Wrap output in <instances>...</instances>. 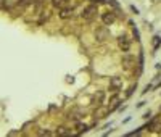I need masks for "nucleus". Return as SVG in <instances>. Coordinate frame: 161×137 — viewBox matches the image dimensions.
Returning a JSON list of instances; mask_svg holds the SVG:
<instances>
[{
  "label": "nucleus",
  "instance_id": "1",
  "mask_svg": "<svg viewBox=\"0 0 161 137\" xmlns=\"http://www.w3.org/2000/svg\"><path fill=\"white\" fill-rule=\"evenodd\" d=\"M97 15H98V5L97 3H92V2H89L79 13V16L84 21H93L97 18Z\"/></svg>",
  "mask_w": 161,
  "mask_h": 137
},
{
  "label": "nucleus",
  "instance_id": "2",
  "mask_svg": "<svg viewBox=\"0 0 161 137\" xmlns=\"http://www.w3.org/2000/svg\"><path fill=\"white\" fill-rule=\"evenodd\" d=\"M121 65H122V69H124V71L132 73V71H135L137 60H135V56H134V55H131V53H122Z\"/></svg>",
  "mask_w": 161,
  "mask_h": 137
},
{
  "label": "nucleus",
  "instance_id": "3",
  "mask_svg": "<svg viewBox=\"0 0 161 137\" xmlns=\"http://www.w3.org/2000/svg\"><path fill=\"white\" fill-rule=\"evenodd\" d=\"M116 44H118V49H119L122 53H129L131 49H132V39L127 34H121L118 36L116 39Z\"/></svg>",
  "mask_w": 161,
  "mask_h": 137
},
{
  "label": "nucleus",
  "instance_id": "4",
  "mask_svg": "<svg viewBox=\"0 0 161 137\" xmlns=\"http://www.w3.org/2000/svg\"><path fill=\"white\" fill-rule=\"evenodd\" d=\"M100 20L103 23V26H113L116 23L118 20V13H116V8L115 10H106V11H103L102 15H100Z\"/></svg>",
  "mask_w": 161,
  "mask_h": 137
},
{
  "label": "nucleus",
  "instance_id": "5",
  "mask_svg": "<svg viewBox=\"0 0 161 137\" xmlns=\"http://www.w3.org/2000/svg\"><path fill=\"white\" fill-rule=\"evenodd\" d=\"M122 89V79L119 76H113L110 78V86H108V91L111 94H119Z\"/></svg>",
  "mask_w": 161,
  "mask_h": 137
},
{
  "label": "nucleus",
  "instance_id": "6",
  "mask_svg": "<svg viewBox=\"0 0 161 137\" xmlns=\"http://www.w3.org/2000/svg\"><path fill=\"white\" fill-rule=\"evenodd\" d=\"M108 37H110V32H108L106 26H100L95 29V40L98 44H103V42L108 40Z\"/></svg>",
  "mask_w": 161,
  "mask_h": 137
},
{
  "label": "nucleus",
  "instance_id": "7",
  "mask_svg": "<svg viewBox=\"0 0 161 137\" xmlns=\"http://www.w3.org/2000/svg\"><path fill=\"white\" fill-rule=\"evenodd\" d=\"M74 10H76V5H69L63 8V10H58V16L61 18V20H73L74 18Z\"/></svg>",
  "mask_w": 161,
  "mask_h": 137
},
{
  "label": "nucleus",
  "instance_id": "8",
  "mask_svg": "<svg viewBox=\"0 0 161 137\" xmlns=\"http://www.w3.org/2000/svg\"><path fill=\"white\" fill-rule=\"evenodd\" d=\"M105 97H106V94H105V92H103V91H98L92 103H93V105H97V107H102L103 103H105Z\"/></svg>",
  "mask_w": 161,
  "mask_h": 137
},
{
  "label": "nucleus",
  "instance_id": "9",
  "mask_svg": "<svg viewBox=\"0 0 161 137\" xmlns=\"http://www.w3.org/2000/svg\"><path fill=\"white\" fill-rule=\"evenodd\" d=\"M52 5L56 10H63V8L69 7V0H52Z\"/></svg>",
  "mask_w": 161,
  "mask_h": 137
},
{
  "label": "nucleus",
  "instance_id": "10",
  "mask_svg": "<svg viewBox=\"0 0 161 137\" xmlns=\"http://www.w3.org/2000/svg\"><path fill=\"white\" fill-rule=\"evenodd\" d=\"M145 129H150V131H155V132H161V121H150L148 124L145 126Z\"/></svg>",
  "mask_w": 161,
  "mask_h": 137
},
{
  "label": "nucleus",
  "instance_id": "11",
  "mask_svg": "<svg viewBox=\"0 0 161 137\" xmlns=\"http://www.w3.org/2000/svg\"><path fill=\"white\" fill-rule=\"evenodd\" d=\"M74 127H76V134H82V132L89 131V126H87V124H84V123L80 121V119L74 123Z\"/></svg>",
  "mask_w": 161,
  "mask_h": 137
},
{
  "label": "nucleus",
  "instance_id": "12",
  "mask_svg": "<svg viewBox=\"0 0 161 137\" xmlns=\"http://www.w3.org/2000/svg\"><path fill=\"white\" fill-rule=\"evenodd\" d=\"M56 134L58 135H73L76 132H73L71 129H68V127H65V126H60L58 129H56Z\"/></svg>",
  "mask_w": 161,
  "mask_h": 137
},
{
  "label": "nucleus",
  "instance_id": "13",
  "mask_svg": "<svg viewBox=\"0 0 161 137\" xmlns=\"http://www.w3.org/2000/svg\"><path fill=\"white\" fill-rule=\"evenodd\" d=\"M159 45H161V37L159 36H155L153 37V50H158Z\"/></svg>",
  "mask_w": 161,
  "mask_h": 137
},
{
  "label": "nucleus",
  "instance_id": "14",
  "mask_svg": "<svg viewBox=\"0 0 161 137\" xmlns=\"http://www.w3.org/2000/svg\"><path fill=\"white\" fill-rule=\"evenodd\" d=\"M131 10H132V11H134V13H135V15H139V10H137V8H135L134 5H131Z\"/></svg>",
  "mask_w": 161,
  "mask_h": 137
},
{
  "label": "nucleus",
  "instance_id": "15",
  "mask_svg": "<svg viewBox=\"0 0 161 137\" xmlns=\"http://www.w3.org/2000/svg\"><path fill=\"white\" fill-rule=\"evenodd\" d=\"M150 116H151V111H147V113H145V115H144V118H145V119H148V118H150Z\"/></svg>",
  "mask_w": 161,
  "mask_h": 137
},
{
  "label": "nucleus",
  "instance_id": "16",
  "mask_svg": "<svg viewBox=\"0 0 161 137\" xmlns=\"http://www.w3.org/2000/svg\"><path fill=\"white\" fill-rule=\"evenodd\" d=\"M150 89H151V84H148V86H145V91H144V94H147V92L150 91Z\"/></svg>",
  "mask_w": 161,
  "mask_h": 137
}]
</instances>
